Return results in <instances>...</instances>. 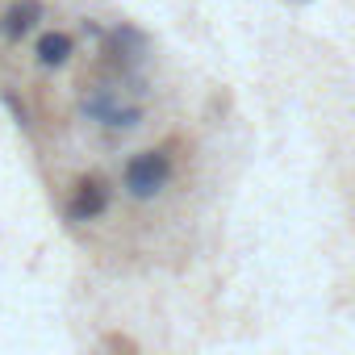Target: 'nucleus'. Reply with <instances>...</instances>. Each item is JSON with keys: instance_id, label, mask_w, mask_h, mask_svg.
I'll list each match as a JSON object with an SVG mask.
<instances>
[{"instance_id": "obj_1", "label": "nucleus", "mask_w": 355, "mask_h": 355, "mask_svg": "<svg viewBox=\"0 0 355 355\" xmlns=\"http://www.w3.org/2000/svg\"><path fill=\"white\" fill-rule=\"evenodd\" d=\"M171 180V155L167 150H142L134 155L125 167H121V189L134 197V201H150L167 189Z\"/></svg>"}, {"instance_id": "obj_2", "label": "nucleus", "mask_w": 355, "mask_h": 355, "mask_svg": "<svg viewBox=\"0 0 355 355\" xmlns=\"http://www.w3.org/2000/svg\"><path fill=\"white\" fill-rule=\"evenodd\" d=\"M109 209V189H105V180H80L76 184V193H71V201H67V218L71 222H92V218H101Z\"/></svg>"}, {"instance_id": "obj_4", "label": "nucleus", "mask_w": 355, "mask_h": 355, "mask_svg": "<svg viewBox=\"0 0 355 355\" xmlns=\"http://www.w3.org/2000/svg\"><path fill=\"white\" fill-rule=\"evenodd\" d=\"M71 59V38L67 34H42L38 38V63L42 67H63Z\"/></svg>"}, {"instance_id": "obj_3", "label": "nucleus", "mask_w": 355, "mask_h": 355, "mask_svg": "<svg viewBox=\"0 0 355 355\" xmlns=\"http://www.w3.org/2000/svg\"><path fill=\"white\" fill-rule=\"evenodd\" d=\"M42 0H13V5L5 9V17H0V34H5V38H21V34H30L38 21H42Z\"/></svg>"}]
</instances>
